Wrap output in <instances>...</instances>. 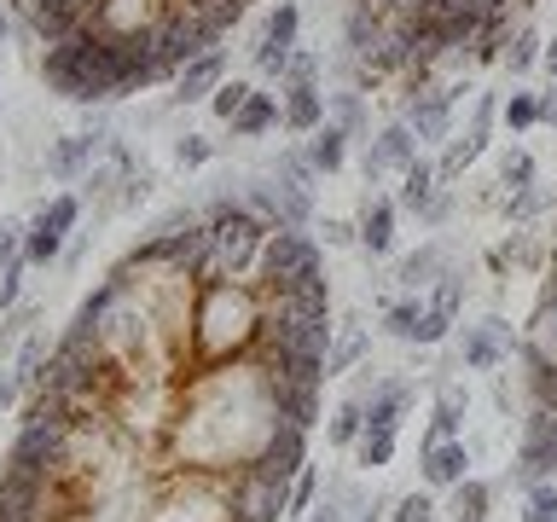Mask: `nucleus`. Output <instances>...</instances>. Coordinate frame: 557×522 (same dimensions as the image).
I'll use <instances>...</instances> for the list:
<instances>
[{
  "mask_svg": "<svg viewBox=\"0 0 557 522\" xmlns=\"http://www.w3.org/2000/svg\"><path fill=\"white\" fill-rule=\"evenodd\" d=\"M76 7H87V0H76Z\"/></svg>",
  "mask_w": 557,
  "mask_h": 522,
  "instance_id": "51",
  "label": "nucleus"
},
{
  "mask_svg": "<svg viewBox=\"0 0 557 522\" xmlns=\"http://www.w3.org/2000/svg\"><path fill=\"white\" fill-rule=\"evenodd\" d=\"M534 181H540L534 157L522 151V146H505V151H499V186H505V198H511V191H529Z\"/></svg>",
  "mask_w": 557,
  "mask_h": 522,
  "instance_id": "27",
  "label": "nucleus"
},
{
  "mask_svg": "<svg viewBox=\"0 0 557 522\" xmlns=\"http://www.w3.org/2000/svg\"><path fill=\"white\" fill-rule=\"evenodd\" d=\"M104 146H111V134H64L47 146V174L52 181H82L87 169L104 157Z\"/></svg>",
  "mask_w": 557,
  "mask_h": 522,
  "instance_id": "11",
  "label": "nucleus"
},
{
  "mask_svg": "<svg viewBox=\"0 0 557 522\" xmlns=\"http://www.w3.org/2000/svg\"><path fill=\"white\" fill-rule=\"evenodd\" d=\"M250 94H256L250 82H221L215 94H209V111H215L221 122H233V116L244 111V99H250Z\"/></svg>",
  "mask_w": 557,
  "mask_h": 522,
  "instance_id": "38",
  "label": "nucleus"
},
{
  "mask_svg": "<svg viewBox=\"0 0 557 522\" xmlns=\"http://www.w3.org/2000/svg\"><path fill=\"white\" fill-rule=\"evenodd\" d=\"M320 122H331L320 87H285V128L290 134H313Z\"/></svg>",
  "mask_w": 557,
  "mask_h": 522,
  "instance_id": "19",
  "label": "nucleus"
},
{
  "mask_svg": "<svg viewBox=\"0 0 557 522\" xmlns=\"http://www.w3.org/2000/svg\"><path fill=\"white\" fill-rule=\"evenodd\" d=\"M435 191H442V174H435V163H424V157H418L412 169H400V209H407V215H424V209L435 203Z\"/></svg>",
  "mask_w": 557,
  "mask_h": 522,
  "instance_id": "17",
  "label": "nucleus"
},
{
  "mask_svg": "<svg viewBox=\"0 0 557 522\" xmlns=\"http://www.w3.org/2000/svg\"><path fill=\"white\" fill-rule=\"evenodd\" d=\"M278 82H285V87H320V52H302V47H296Z\"/></svg>",
  "mask_w": 557,
  "mask_h": 522,
  "instance_id": "40",
  "label": "nucleus"
},
{
  "mask_svg": "<svg viewBox=\"0 0 557 522\" xmlns=\"http://www.w3.org/2000/svg\"><path fill=\"white\" fill-rule=\"evenodd\" d=\"M221 76H226V52L215 47V52H203V59H191L181 76H174V104H198V99H209L221 87Z\"/></svg>",
  "mask_w": 557,
  "mask_h": 522,
  "instance_id": "13",
  "label": "nucleus"
},
{
  "mask_svg": "<svg viewBox=\"0 0 557 522\" xmlns=\"http://www.w3.org/2000/svg\"><path fill=\"white\" fill-rule=\"evenodd\" d=\"M273 122H285V104H278L273 94H261V87H256V94L244 99V111H238L233 122H226V128H233L238 139H261V134L273 128Z\"/></svg>",
  "mask_w": 557,
  "mask_h": 522,
  "instance_id": "18",
  "label": "nucleus"
},
{
  "mask_svg": "<svg viewBox=\"0 0 557 522\" xmlns=\"http://www.w3.org/2000/svg\"><path fill=\"white\" fill-rule=\"evenodd\" d=\"M296 35H302V7H296V0H278V7L268 12V24H261V35H256V47H250L261 76H285L290 52L302 47Z\"/></svg>",
  "mask_w": 557,
  "mask_h": 522,
  "instance_id": "5",
  "label": "nucleus"
},
{
  "mask_svg": "<svg viewBox=\"0 0 557 522\" xmlns=\"http://www.w3.org/2000/svg\"><path fill=\"white\" fill-rule=\"evenodd\" d=\"M343 157H348V134L337 128V122H320V128L308 134V163L320 174H337Z\"/></svg>",
  "mask_w": 557,
  "mask_h": 522,
  "instance_id": "22",
  "label": "nucleus"
},
{
  "mask_svg": "<svg viewBox=\"0 0 557 522\" xmlns=\"http://www.w3.org/2000/svg\"><path fill=\"white\" fill-rule=\"evenodd\" d=\"M250 470H261V476H273V482H296L308 470V430H296V424H278L268 435V447L250 459Z\"/></svg>",
  "mask_w": 557,
  "mask_h": 522,
  "instance_id": "10",
  "label": "nucleus"
},
{
  "mask_svg": "<svg viewBox=\"0 0 557 522\" xmlns=\"http://www.w3.org/2000/svg\"><path fill=\"white\" fill-rule=\"evenodd\" d=\"M494 116H499V99H494V94H482V99H476V111H470V134H487V128H494Z\"/></svg>",
  "mask_w": 557,
  "mask_h": 522,
  "instance_id": "45",
  "label": "nucleus"
},
{
  "mask_svg": "<svg viewBox=\"0 0 557 522\" xmlns=\"http://www.w3.org/2000/svg\"><path fill=\"white\" fill-rule=\"evenodd\" d=\"M499 209H505V221L522 226V221H534V215H546V209H557V186H540V181H534L529 191H511Z\"/></svg>",
  "mask_w": 557,
  "mask_h": 522,
  "instance_id": "26",
  "label": "nucleus"
},
{
  "mask_svg": "<svg viewBox=\"0 0 557 522\" xmlns=\"http://www.w3.org/2000/svg\"><path fill=\"white\" fill-rule=\"evenodd\" d=\"M302 522H348V505H343V494H325V499H313V511H308Z\"/></svg>",
  "mask_w": 557,
  "mask_h": 522,
  "instance_id": "44",
  "label": "nucleus"
},
{
  "mask_svg": "<svg viewBox=\"0 0 557 522\" xmlns=\"http://www.w3.org/2000/svg\"><path fill=\"white\" fill-rule=\"evenodd\" d=\"M418 325H424V308H418L412 296H400V302L383 308V331H389V337H400V343H418Z\"/></svg>",
  "mask_w": 557,
  "mask_h": 522,
  "instance_id": "32",
  "label": "nucleus"
},
{
  "mask_svg": "<svg viewBox=\"0 0 557 522\" xmlns=\"http://www.w3.org/2000/svg\"><path fill=\"white\" fill-rule=\"evenodd\" d=\"M35 221H47L52 233H64V238H70V233H76V221H82V198H76V191H52Z\"/></svg>",
  "mask_w": 557,
  "mask_h": 522,
  "instance_id": "31",
  "label": "nucleus"
},
{
  "mask_svg": "<svg viewBox=\"0 0 557 522\" xmlns=\"http://www.w3.org/2000/svg\"><path fill=\"white\" fill-rule=\"evenodd\" d=\"M17 395H24V383H17V372H12V365H0V407H12Z\"/></svg>",
  "mask_w": 557,
  "mask_h": 522,
  "instance_id": "46",
  "label": "nucleus"
},
{
  "mask_svg": "<svg viewBox=\"0 0 557 522\" xmlns=\"http://www.w3.org/2000/svg\"><path fill=\"white\" fill-rule=\"evenodd\" d=\"M465 476H470L465 435H453V442H424V482L430 487H459Z\"/></svg>",
  "mask_w": 557,
  "mask_h": 522,
  "instance_id": "12",
  "label": "nucleus"
},
{
  "mask_svg": "<svg viewBox=\"0 0 557 522\" xmlns=\"http://www.w3.org/2000/svg\"><path fill=\"white\" fill-rule=\"evenodd\" d=\"M499 116H505V128L522 134V128H540V94H511L499 104Z\"/></svg>",
  "mask_w": 557,
  "mask_h": 522,
  "instance_id": "36",
  "label": "nucleus"
},
{
  "mask_svg": "<svg viewBox=\"0 0 557 522\" xmlns=\"http://www.w3.org/2000/svg\"><path fill=\"white\" fill-rule=\"evenodd\" d=\"M522 522H557V482H534L522 494Z\"/></svg>",
  "mask_w": 557,
  "mask_h": 522,
  "instance_id": "37",
  "label": "nucleus"
},
{
  "mask_svg": "<svg viewBox=\"0 0 557 522\" xmlns=\"http://www.w3.org/2000/svg\"><path fill=\"white\" fill-rule=\"evenodd\" d=\"M366 348H372V337H366L360 325H348L343 337H331V348H325V377H343V372H355V365L366 360Z\"/></svg>",
  "mask_w": 557,
  "mask_h": 522,
  "instance_id": "23",
  "label": "nucleus"
},
{
  "mask_svg": "<svg viewBox=\"0 0 557 522\" xmlns=\"http://www.w3.org/2000/svg\"><path fill=\"white\" fill-rule=\"evenodd\" d=\"M186 337L209 365L256 348V337H261V290H250L244 278H209V285H198Z\"/></svg>",
  "mask_w": 557,
  "mask_h": 522,
  "instance_id": "1",
  "label": "nucleus"
},
{
  "mask_svg": "<svg viewBox=\"0 0 557 522\" xmlns=\"http://www.w3.org/2000/svg\"><path fill=\"white\" fill-rule=\"evenodd\" d=\"M268 233L273 226L256 215V209L244 203H215V215H209V268L198 285L209 278H244L261 268V250H268Z\"/></svg>",
  "mask_w": 557,
  "mask_h": 522,
  "instance_id": "2",
  "label": "nucleus"
},
{
  "mask_svg": "<svg viewBox=\"0 0 557 522\" xmlns=\"http://www.w3.org/2000/svg\"><path fill=\"white\" fill-rule=\"evenodd\" d=\"M552 476H557V412L529 407V418H522V447H517V464H511V482L529 494L534 482H552Z\"/></svg>",
  "mask_w": 557,
  "mask_h": 522,
  "instance_id": "4",
  "label": "nucleus"
},
{
  "mask_svg": "<svg viewBox=\"0 0 557 522\" xmlns=\"http://www.w3.org/2000/svg\"><path fill=\"white\" fill-rule=\"evenodd\" d=\"M540 64H546V76L557 82V35H552V41H546V52H540Z\"/></svg>",
  "mask_w": 557,
  "mask_h": 522,
  "instance_id": "48",
  "label": "nucleus"
},
{
  "mask_svg": "<svg viewBox=\"0 0 557 522\" xmlns=\"http://www.w3.org/2000/svg\"><path fill=\"white\" fill-rule=\"evenodd\" d=\"M290 511V487L261 476V470H233V522H278Z\"/></svg>",
  "mask_w": 557,
  "mask_h": 522,
  "instance_id": "6",
  "label": "nucleus"
},
{
  "mask_svg": "<svg viewBox=\"0 0 557 522\" xmlns=\"http://www.w3.org/2000/svg\"><path fill=\"white\" fill-rule=\"evenodd\" d=\"M389 517H395V522H435V499H430V494H400V499L389 505Z\"/></svg>",
  "mask_w": 557,
  "mask_h": 522,
  "instance_id": "41",
  "label": "nucleus"
},
{
  "mask_svg": "<svg viewBox=\"0 0 557 522\" xmlns=\"http://www.w3.org/2000/svg\"><path fill=\"white\" fill-rule=\"evenodd\" d=\"M273 174H278L285 186H302V191H313V181H320V169L308 163V146H302V151H278Z\"/></svg>",
  "mask_w": 557,
  "mask_h": 522,
  "instance_id": "34",
  "label": "nucleus"
},
{
  "mask_svg": "<svg viewBox=\"0 0 557 522\" xmlns=\"http://www.w3.org/2000/svg\"><path fill=\"white\" fill-rule=\"evenodd\" d=\"M325 116L337 122L348 139H366V94H360V87H343V94H331V99H325Z\"/></svg>",
  "mask_w": 557,
  "mask_h": 522,
  "instance_id": "24",
  "label": "nucleus"
},
{
  "mask_svg": "<svg viewBox=\"0 0 557 522\" xmlns=\"http://www.w3.org/2000/svg\"><path fill=\"white\" fill-rule=\"evenodd\" d=\"M540 52H546V47H540V35L534 29H517L511 35V41H505V76H529V70L540 64Z\"/></svg>",
  "mask_w": 557,
  "mask_h": 522,
  "instance_id": "29",
  "label": "nucleus"
},
{
  "mask_svg": "<svg viewBox=\"0 0 557 522\" xmlns=\"http://www.w3.org/2000/svg\"><path fill=\"white\" fill-rule=\"evenodd\" d=\"M447 268H453V261H447L442 244H418V250H412V256L395 268V278H400L407 290H418V285H435V278H442Z\"/></svg>",
  "mask_w": 557,
  "mask_h": 522,
  "instance_id": "21",
  "label": "nucleus"
},
{
  "mask_svg": "<svg viewBox=\"0 0 557 522\" xmlns=\"http://www.w3.org/2000/svg\"><path fill=\"white\" fill-rule=\"evenodd\" d=\"M12 24H17V12H12V7H0V41L12 35Z\"/></svg>",
  "mask_w": 557,
  "mask_h": 522,
  "instance_id": "49",
  "label": "nucleus"
},
{
  "mask_svg": "<svg viewBox=\"0 0 557 522\" xmlns=\"http://www.w3.org/2000/svg\"><path fill=\"white\" fill-rule=\"evenodd\" d=\"M59 522H94V511H76V517H59Z\"/></svg>",
  "mask_w": 557,
  "mask_h": 522,
  "instance_id": "50",
  "label": "nucleus"
},
{
  "mask_svg": "<svg viewBox=\"0 0 557 522\" xmlns=\"http://www.w3.org/2000/svg\"><path fill=\"white\" fill-rule=\"evenodd\" d=\"M407 407H412V383L407 377L372 383V395H366V430H400V412Z\"/></svg>",
  "mask_w": 557,
  "mask_h": 522,
  "instance_id": "14",
  "label": "nucleus"
},
{
  "mask_svg": "<svg viewBox=\"0 0 557 522\" xmlns=\"http://www.w3.org/2000/svg\"><path fill=\"white\" fill-rule=\"evenodd\" d=\"M256 273H261L256 290L308 285V278H325V250H320V238L302 233V226H278V233H268V250H261Z\"/></svg>",
  "mask_w": 557,
  "mask_h": 522,
  "instance_id": "3",
  "label": "nucleus"
},
{
  "mask_svg": "<svg viewBox=\"0 0 557 522\" xmlns=\"http://www.w3.org/2000/svg\"><path fill=\"white\" fill-rule=\"evenodd\" d=\"M395 198H366V215H360V250L366 256H389L395 250Z\"/></svg>",
  "mask_w": 557,
  "mask_h": 522,
  "instance_id": "16",
  "label": "nucleus"
},
{
  "mask_svg": "<svg viewBox=\"0 0 557 522\" xmlns=\"http://www.w3.org/2000/svg\"><path fill=\"white\" fill-rule=\"evenodd\" d=\"M244 7H250V0H244Z\"/></svg>",
  "mask_w": 557,
  "mask_h": 522,
  "instance_id": "52",
  "label": "nucleus"
},
{
  "mask_svg": "<svg viewBox=\"0 0 557 522\" xmlns=\"http://www.w3.org/2000/svg\"><path fill=\"white\" fill-rule=\"evenodd\" d=\"M209 157H215V139H209V134H181V139H174V163H181V169H203Z\"/></svg>",
  "mask_w": 557,
  "mask_h": 522,
  "instance_id": "39",
  "label": "nucleus"
},
{
  "mask_svg": "<svg viewBox=\"0 0 557 522\" xmlns=\"http://www.w3.org/2000/svg\"><path fill=\"white\" fill-rule=\"evenodd\" d=\"M59 250H64V233H52L47 221H29L24 226V261L47 268V261H59Z\"/></svg>",
  "mask_w": 557,
  "mask_h": 522,
  "instance_id": "30",
  "label": "nucleus"
},
{
  "mask_svg": "<svg viewBox=\"0 0 557 522\" xmlns=\"http://www.w3.org/2000/svg\"><path fill=\"white\" fill-rule=\"evenodd\" d=\"M511 348H517L511 325H505L499 313H487L482 325H465V337H459V360L470 365V372H499V365L511 360Z\"/></svg>",
  "mask_w": 557,
  "mask_h": 522,
  "instance_id": "9",
  "label": "nucleus"
},
{
  "mask_svg": "<svg viewBox=\"0 0 557 522\" xmlns=\"http://www.w3.org/2000/svg\"><path fill=\"white\" fill-rule=\"evenodd\" d=\"M522 360H529V400L557 412V360H540V355H529V348H522Z\"/></svg>",
  "mask_w": 557,
  "mask_h": 522,
  "instance_id": "28",
  "label": "nucleus"
},
{
  "mask_svg": "<svg viewBox=\"0 0 557 522\" xmlns=\"http://www.w3.org/2000/svg\"><path fill=\"white\" fill-rule=\"evenodd\" d=\"M487 505H494V487L482 476H465L459 487H447V517L453 522H487Z\"/></svg>",
  "mask_w": 557,
  "mask_h": 522,
  "instance_id": "20",
  "label": "nucleus"
},
{
  "mask_svg": "<svg viewBox=\"0 0 557 522\" xmlns=\"http://www.w3.org/2000/svg\"><path fill=\"white\" fill-rule=\"evenodd\" d=\"M430 308H435V313H447V320H459V308H465V273H459V268H447L442 278H435Z\"/></svg>",
  "mask_w": 557,
  "mask_h": 522,
  "instance_id": "35",
  "label": "nucleus"
},
{
  "mask_svg": "<svg viewBox=\"0 0 557 522\" xmlns=\"http://www.w3.org/2000/svg\"><path fill=\"white\" fill-rule=\"evenodd\" d=\"M355 459L366 470H383L395 459V430H360V442H355Z\"/></svg>",
  "mask_w": 557,
  "mask_h": 522,
  "instance_id": "33",
  "label": "nucleus"
},
{
  "mask_svg": "<svg viewBox=\"0 0 557 522\" xmlns=\"http://www.w3.org/2000/svg\"><path fill=\"white\" fill-rule=\"evenodd\" d=\"M244 209H256L261 221L273 226H308V215H313V191H302V186H285L273 174V181H250V198H244Z\"/></svg>",
  "mask_w": 557,
  "mask_h": 522,
  "instance_id": "7",
  "label": "nucleus"
},
{
  "mask_svg": "<svg viewBox=\"0 0 557 522\" xmlns=\"http://www.w3.org/2000/svg\"><path fill=\"white\" fill-rule=\"evenodd\" d=\"M320 233H325L331 250H348V244H360V221H337V215H325Z\"/></svg>",
  "mask_w": 557,
  "mask_h": 522,
  "instance_id": "43",
  "label": "nucleus"
},
{
  "mask_svg": "<svg viewBox=\"0 0 557 522\" xmlns=\"http://www.w3.org/2000/svg\"><path fill=\"white\" fill-rule=\"evenodd\" d=\"M540 128H557V82L540 94Z\"/></svg>",
  "mask_w": 557,
  "mask_h": 522,
  "instance_id": "47",
  "label": "nucleus"
},
{
  "mask_svg": "<svg viewBox=\"0 0 557 522\" xmlns=\"http://www.w3.org/2000/svg\"><path fill=\"white\" fill-rule=\"evenodd\" d=\"M412 163H418V134L400 116L389 122V128H377V139H366V157H360L366 186H377L383 174H400V169H412Z\"/></svg>",
  "mask_w": 557,
  "mask_h": 522,
  "instance_id": "8",
  "label": "nucleus"
},
{
  "mask_svg": "<svg viewBox=\"0 0 557 522\" xmlns=\"http://www.w3.org/2000/svg\"><path fill=\"white\" fill-rule=\"evenodd\" d=\"M360 430H366V395H355V389H348L343 395V407L337 412H331V447H355L360 442Z\"/></svg>",
  "mask_w": 557,
  "mask_h": 522,
  "instance_id": "25",
  "label": "nucleus"
},
{
  "mask_svg": "<svg viewBox=\"0 0 557 522\" xmlns=\"http://www.w3.org/2000/svg\"><path fill=\"white\" fill-rule=\"evenodd\" d=\"M313 499H320V476H313V464H308L302 476L290 482V511H285V517H308V511H313Z\"/></svg>",
  "mask_w": 557,
  "mask_h": 522,
  "instance_id": "42",
  "label": "nucleus"
},
{
  "mask_svg": "<svg viewBox=\"0 0 557 522\" xmlns=\"http://www.w3.org/2000/svg\"><path fill=\"white\" fill-rule=\"evenodd\" d=\"M273 412H278V424L308 430L320 418V383H273Z\"/></svg>",
  "mask_w": 557,
  "mask_h": 522,
  "instance_id": "15",
  "label": "nucleus"
}]
</instances>
